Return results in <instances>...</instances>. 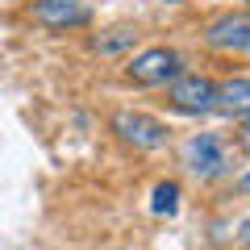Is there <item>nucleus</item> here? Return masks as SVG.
Masks as SVG:
<instances>
[{
	"mask_svg": "<svg viewBox=\"0 0 250 250\" xmlns=\"http://www.w3.org/2000/svg\"><path fill=\"white\" fill-rule=\"evenodd\" d=\"M184 163H188V171L208 179V175H221L229 167V150H225V142L217 134H192L184 146Z\"/></svg>",
	"mask_w": 250,
	"mask_h": 250,
	"instance_id": "4",
	"label": "nucleus"
},
{
	"mask_svg": "<svg viewBox=\"0 0 250 250\" xmlns=\"http://www.w3.org/2000/svg\"><path fill=\"white\" fill-rule=\"evenodd\" d=\"M238 238H242V242L250 246V221H242V233H238Z\"/></svg>",
	"mask_w": 250,
	"mask_h": 250,
	"instance_id": "12",
	"label": "nucleus"
},
{
	"mask_svg": "<svg viewBox=\"0 0 250 250\" xmlns=\"http://www.w3.org/2000/svg\"><path fill=\"white\" fill-rule=\"evenodd\" d=\"M205 42L213 50H246L250 42V13H221L217 21H208Z\"/></svg>",
	"mask_w": 250,
	"mask_h": 250,
	"instance_id": "6",
	"label": "nucleus"
},
{
	"mask_svg": "<svg viewBox=\"0 0 250 250\" xmlns=\"http://www.w3.org/2000/svg\"><path fill=\"white\" fill-rule=\"evenodd\" d=\"M134 29H125V25H117V29H104V34L96 38V50L100 54H117V50H125V46H134Z\"/></svg>",
	"mask_w": 250,
	"mask_h": 250,
	"instance_id": "9",
	"label": "nucleus"
},
{
	"mask_svg": "<svg viewBox=\"0 0 250 250\" xmlns=\"http://www.w3.org/2000/svg\"><path fill=\"white\" fill-rule=\"evenodd\" d=\"M113 134L121 138L125 146H134V150H159L167 142V125L150 113H138V108H121L113 117Z\"/></svg>",
	"mask_w": 250,
	"mask_h": 250,
	"instance_id": "2",
	"label": "nucleus"
},
{
	"mask_svg": "<svg viewBox=\"0 0 250 250\" xmlns=\"http://www.w3.org/2000/svg\"><path fill=\"white\" fill-rule=\"evenodd\" d=\"M167 100L179 113H208V108H217V80L196 71H179L167 83Z\"/></svg>",
	"mask_w": 250,
	"mask_h": 250,
	"instance_id": "3",
	"label": "nucleus"
},
{
	"mask_svg": "<svg viewBox=\"0 0 250 250\" xmlns=\"http://www.w3.org/2000/svg\"><path fill=\"white\" fill-rule=\"evenodd\" d=\"M242 54H250V42H246V50H242Z\"/></svg>",
	"mask_w": 250,
	"mask_h": 250,
	"instance_id": "14",
	"label": "nucleus"
},
{
	"mask_svg": "<svg viewBox=\"0 0 250 250\" xmlns=\"http://www.w3.org/2000/svg\"><path fill=\"white\" fill-rule=\"evenodd\" d=\"M150 213H154V217H171V213H179V184H175V179H163V184H154V192H150Z\"/></svg>",
	"mask_w": 250,
	"mask_h": 250,
	"instance_id": "8",
	"label": "nucleus"
},
{
	"mask_svg": "<svg viewBox=\"0 0 250 250\" xmlns=\"http://www.w3.org/2000/svg\"><path fill=\"white\" fill-rule=\"evenodd\" d=\"M179 71H184V59H179V50H171V46H146V50H138L134 59H129V67H125V75H129L138 88H167Z\"/></svg>",
	"mask_w": 250,
	"mask_h": 250,
	"instance_id": "1",
	"label": "nucleus"
},
{
	"mask_svg": "<svg viewBox=\"0 0 250 250\" xmlns=\"http://www.w3.org/2000/svg\"><path fill=\"white\" fill-rule=\"evenodd\" d=\"M217 108H225V113H246L250 108V75L217 83Z\"/></svg>",
	"mask_w": 250,
	"mask_h": 250,
	"instance_id": "7",
	"label": "nucleus"
},
{
	"mask_svg": "<svg viewBox=\"0 0 250 250\" xmlns=\"http://www.w3.org/2000/svg\"><path fill=\"white\" fill-rule=\"evenodd\" d=\"M242 134L250 138V108H246V113H242Z\"/></svg>",
	"mask_w": 250,
	"mask_h": 250,
	"instance_id": "11",
	"label": "nucleus"
},
{
	"mask_svg": "<svg viewBox=\"0 0 250 250\" xmlns=\"http://www.w3.org/2000/svg\"><path fill=\"white\" fill-rule=\"evenodd\" d=\"M163 4H184V0H163Z\"/></svg>",
	"mask_w": 250,
	"mask_h": 250,
	"instance_id": "13",
	"label": "nucleus"
},
{
	"mask_svg": "<svg viewBox=\"0 0 250 250\" xmlns=\"http://www.w3.org/2000/svg\"><path fill=\"white\" fill-rule=\"evenodd\" d=\"M238 188H242V192H250V171H242V179H238Z\"/></svg>",
	"mask_w": 250,
	"mask_h": 250,
	"instance_id": "10",
	"label": "nucleus"
},
{
	"mask_svg": "<svg viewBox=\"0 0 250 250\" xmlns=\"http://www.w3.org/2000/svg\"><path fill=\"white\" fill-rule=\"evenodd\" d=\"M34 21L46 29H75L92 21V9L88 0H34Z\"/></svg>",
	"mask_w": 250,
	"mask_h": 250,
	"instance_id": "5",
	"label": "nucleus"
}]
</instances>
